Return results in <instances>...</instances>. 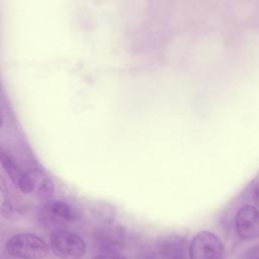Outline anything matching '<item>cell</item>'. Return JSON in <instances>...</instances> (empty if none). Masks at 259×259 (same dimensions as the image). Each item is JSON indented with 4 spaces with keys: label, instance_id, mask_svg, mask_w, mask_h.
<instances>
[{
    "label": "cell",
    "instance_id": "cell-1",
    "mask_svg": "<svg viewBox=\"0 0 259 259\" xmlns=\"http://www.w3.org/2000/svg\"><path fill=\"white\" fill-rule=\"evenodd\" d=\"M6 251L18 259H44L49 255V246L36 235L20 233L8 239Z\"/></svg>",
    "mask_w": 259,
    "mask_h": 259
},
{
    "label": "cell",
    "instance_id": "cell-7",
    "mask_svg": "<svg viewBox=\"0 0 259 259\" xmlns=\"http://www.w3.org/2000/svg\"><path fill=\"white\" fill-rule=\"evenodd\" d=\"M31 192L41 198H48L53 194L54 184L49 176L39 168H30L27 171Z\"/></svg>",
    "mask_w": 259,
    "mask_h": 259
},
{
    "label": "cell",
    "instance_id": "cell-5",
    "mask_svg": "<svg viewBox=\"0 0 259 259\" xmlns=\"http://www.w3.org/2000/svg\"><path fill=\"white\" fill-rule=\"evenodd\" d=\"M160 255L166 259H187V241L179 236H168L157 244Z\"/></svg>",
    "mask_w": 259,
    "mask_h": 259
},
{
    "label": "cell",
    "instance_id": "cell-8",
    "mask_svg": "<svg viewBox=\"0 0 259 259\" xmlns=\"http://www.w3.org/2000/svg\"><path fill=\"white\" fill-rule=\"evenodd\" d=\"M44 213L53 223H67L75 219V212L71 205L62 200H49L44 205Z\"/></svg>",
    "mask_w": 259,
    "mask_h": 259
},
{
    "label": "cell",
    "instance_id": "cell-11",
    "mask_svg": "<svg viewBox=\"0 0 259 259\" xmlns=\"http://www.w3.org/2000/svg\"><path fill=\"white\" fill-rule=\"evenodd\" d=\"M249 259H259V257H257V256H251Z\"/></svg>",
    "mask_w": 259,
    "mask_h": 259
},
{
    "label": "cell",
    "instance_id": "cell-4",
    "mask_svg": "<svg viewBox=\"0 0 259 259\" xmlns=\"http://www.w3.org/2000/svg\"><path fill=\"white\" fill-rule=\"evenodd\" d=\"M235 226L238 236L245 241L259 237V210L254 205H244L236 213Z\"/></svg>",
    "mask_w": 259,
    "mask_h": 259
},
{
    "label": "cell",
    "instance_id": "cell-9",
    "mask_svg": "<svg viewBox=\"0 0 259 259\" xmlns=\"http://www.w3.org/2000/svg\"><path fill=\"white\" fill-rule=\"evenodd\" d=\"M252 196H253V201H254L255 204L259 207V181L255 184V186H254V188H253Z\"/></svg>",
    "mask_w": 259,
    "mask_h": 259
},
{
    "label": "cell",
    "instance_id": "cell-10",
    "mask_svg": "<svg viewBox=\"0 0 259 259\" xmlns=\"http://www.w3.org/2000/svg\"><path fill=\"white\" fill-rule=\"evenodd\" d=\"M92 259H124V258L114 256V255H98V256L93 257Z\"/></svg>",
    "mask_w": 259,
    "mask_h": 259
},
{
    "label": "cell",
    "instance_id": "cell-6",
    "mask_svg": "<svg viewBox=\"0 0 259 259\" xmlns=\"http://www.w3.org/2000/svg\"><path fill=\"white\" fill-rule=\"evenodd\" d=\"M1 164L10 177L13 184L23 193L31 192L30 182L27 172L24 171L8 154L1 153Z\"/></svg>",
    "mask_w": 259,
    "mask_h": 259
},
{
    "label": "cell",
    "instance_id": "cell-3",
    "mask_svg": "<svg viewBox=\"0 0 259 259\" xmlns=\"http://www.w3.org/2000/svg\"><path fill=\"white\" fill-rule=\"evenodd\" d=\"M224 254V245L220 238L209 232L197 233L189 245L190 259H221Z\"/></svg>",
    "mask_w": 259,
    "mask_h": 259
},
{
    "label": "cell",
    "instance_id": "cell-2",
    "mask_svg": "<svg viewBox=\"0 0 259 259\" xmlns=\"http://www.w3.org/2000/svg\"><path fill=\"white\" fill-rule=\"evenodd\" d=\"M50 246L60 259H81L86 251L83 239L67 230H55L50 237Z\"/></svg>",
    "mask_w": 259,
    "mask_h": 259
}]
</instances>
